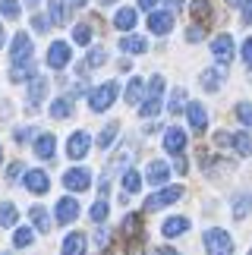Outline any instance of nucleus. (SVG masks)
<instances>
[{
  "instance_id": "1",
  "label": "nucleus",
  "mask_w": 252,
  "mask_h": 255,
  "mask_svg": "<svg viewBox=\"0 0 252 255\" xmlns=\"http://www.w3.org/2000/svg\"><path fill=\"white\" fill-rule=\"evenodd\" d=\"M9 63H13V70H9V79L13 82H25L28 76H32V38L25 32H19L13 38V47H9Z\"/></svg>"
},
{
  "instance_id": "2",
  "label": "nucleus",
  "mask_w": 252,
  "mask_h": 255,
  "mask_svg": "<svg viewBox=\"0 0 252 255\" xmlns=\"http://www.w3.org/2000/svg\"><path fill=\"white\" fill-rule=\"evenodd\" d=\"M161 98H164V76H151L148 82V98L139 104V114L145 120H151V117L161 114Z\"/></svg>"
},
{
  "instance_id": "3",
  "label": "nucleus",
  "mask_w": 252,
  "mask_h": 255,
  "mask_svg": "<svg viewBox=\"0 0 252 255\" xmlns=\"http://www.w3.org/2000/svg\"><path fill=\"white\" fill-rule=\"evenodd\" d=\"M205 252L208 255H234V240H230V233L221 230V227L205 230Z\"/></svg>"
},
{
  "instance_id": "4",
  "label": "nucleus",
  "mask_w": 252,
  "mask_h": 255,
  "mask_svg": "<svg viewBox=\"0 0 252 255\" xmlns=\"http://www.w3.org/2000/svg\"><path fill=\"white\" fill-rule=\"evenodd\" d=\"M114 98H117V82H104V85H98L89 95V107L95 114H101V111H108V107L114 104Z\"/></svg>"
},
{
  "instance_id": "5",
  "label": "nucleus",
  "mask_w": 252,
  "mask_h": 255,
  "mask_svg": "<svg viewBox=\"0 0 252 255\" xmlns=\"http://www.w3.org/2000/svg\"><path fill=\"white\" fill-rule=\"evenodd\" d=\"M180 195H183L180 186H164L161 192H154V195L145 199V211H158V208H164V205H173Z\"/></svg>"
},
{
  "instance_id": "6",
  "label": "nucleus",
  "mask_w": 252,
  "mask_h": 255,
  "mask_svg": "<svg viewBox=\"0 0 252 255\" xmlns=\"http://www.w3.org/2000/svg\"><path fill=\"white\" fill-rule=\"evenodd\" d=\"M89 183H92V173L85 170V167H73V170L63 173V186L70 192H85V189H89Z\"/></svg>"
},
{
  "instance_id": "7",
  "label": "nucleus",
  "mask_w": 252,
  "mask_h": 255,
  "mask_svg": "<svg viewBox=\"0 0 252 255\" xmlns=\"http://www.w3.org/2000/svg\"><path fill=\"white\" fill-rule=\"evenodd\" d=\"M211 54H215V60L221 66H227L230 60H234V38H230V35H218L215 41H211Z\"/></svg>"
},
{
  "instance_id": "8",
  "label": "nucleus",
  "mask_w": 252,
  "mask_h": 255,
  "mask_svg": "<svg viewBox=\"0 0 252 255\" xmlns=\"http://www.w3.org/2000/svg\"><path fill=\"white\" fill-rule=\"evenodd\" d=\"M148 28L154 35H167L173 28V13L170 9H151L148 13Z\"/></svg>"
},
{
  "instance_id": "9",
  "label": "nucleus",
  "mask_w": 252,
  "mask_h": 255,
  "mask_svg": "<svg viewBox=\"0 0 252 255\" xmlns=\"http://www.w3.org/2000/svg\"><path fill=\"white\" fill-rule=\"evenodd\" d=\"M22 186H25L28 192H35V195H44L47 189H51V180H47V173H44V170H25Z\"/></svg>"
},
{
  "instance_id": "10",
  "label": "nucleus",
  "mask_w": 252,
  "mask_h": 255,
  "mask_svg": "<svg viewBox=\"0 0 252 255\" xmlns=\"http://www.w3.org/2000/svg\"><path fill=\"white\" fill-rule=\"evenodd\" d=\"M66 63H70V44L54 41L51 47H47V66H51V70H63Z\"/></svg>"
},
{
  "instance_id": "11",
  "label": "nucleus",
  "mask_w": 252,
  "mask_h": 255,
  "mask_svg": "<svg viewBox=\"0 0 252 255\" xmlns=\"http://www.w3.org/2000/svg\"><path fill=\"white\" fill-rule=\"evenodd\" d=\"M89 145H92V139H89V132H73L70 135V145H66V154H70L73 161H79V158H85L89 154Z\"/></svg>"
},
{
  "instance_id": "12",
  "label": "nucleus",
  "mask_w": 252,
  "mask_h": 255,
  "mask_svg": "<svg viewBox=\"0 0 252 255\" xmlns=\"http://www.w3.org/2000/svg\"><path fill=\"white\" fill-rule=\"evenodd\" d=\"M164 148L170 154H183L186 151V132H183L180 126H170V129L164 132Z\"/></svg>"
},
{
  "instance_id": "13",
  "label": "nucleus",
  "mask_w": 252,
  "mask_h": 255,
  "mask_svg": "<svg viewBox=\"0 0 252 255\" xmlns=\"http://www.w3.org/2000/svg\"><path fill=\"white\" fill-rule=\"evenodd\" d=\"M79 218V202L73 199V195H66V199L57 202V224H73Z\"/></svg>"
},
{
  "instance_id": "14",
  "label": "nucleus",
  "mask_w": 252,
  "mask_h": 255,
  "mask_svg": "<svg viewBox=\"0 0 252 255\" xmlns=\"http://www.w3.org/2000/svg\"><path fill=\"white\" fill-rule=\"evenodd\" d=\"M35 154L41 161H51L54 154H57V139L51 132H38V139H35Z\"/></svg>"
},
{
  "instance_id": "15",
  "label": "nucleus",
  "mask_w": 252,
  "mask_h": 255,
  "mask_svg": "<svg viewBox=\"0 0 252 255\" xmlns=\"http://www.w3.org/2000/svg\"><path fill=\"white\" fill-rule=\"evenodd\" d=\"M186 117H189V126H192L196 132H205V126H208V111H205L199 101H192V104L186 107Z\"/></svg>"
},
{
  "instance_id": "16",
  "label": "nucleus",
  "mask_w": 252,
  "mask_h": 255,
  "mask_svg": "<svg viewBox=\"0 0 252 255\" xmlns=\"http://www.w3.org/2000/svg\"><path fill=\"white\" fill-rule=\"evenodd\" d=\"M60 255H85V233H79V230L66 233V240H63V249H60Z\"/></svg>"
},
{
  "instance_id": "17",
  "label": "nucleus",
  "mask_w": 252,
  "mask_h": 255,
  "mask_svg": "<svg viewBox=\"0 0 252 255\" xmlns=\"http://www.w3.org/2000/svg\"><path fill=\"white\" fill-rule=\"evenodd\" d=\"M224 76H227V66H211V70L202 73V88H205V92H218Z\"/></svg>"
},
{
  "instance_id": "18",
  "label": "nucleus",
  "mask_w": 252,
  "mask_h": 255,
  "mask_svg": "<svg viewBox=\"0 0 252 255\" xmlns=\"http://www.w3.org/2000/svg\"><path fill=\"white\" fill-rule=\"evenodd\" d=\"M44 95H47V79H44V76H35L32 85H28V107L35 111V107L44 101Z\"/></svg>"
},
{
  "instance_id": "19",
  "label": "nucleus",
  "mask_w": 252,
  "mask_h": 255,
  "mask_svg": "<svg viewBox=\"0 0 252 255\" xmlns=\"http://www.w3.org/2000/svg\"><path fill=\"white\" fill-rule=\"evenodd\" d=\"M120 51L123 54H145V51H148V41L139 38V35H123L120 38Z\"/></svg>"
},
{
  "instance_id": "20",
  "label": "nucleus",
  "mask_w": 252,
  "mask_h": 255,
  "mask_svg": "<svg viewBox=\"0 0 252 255\" xmlns=\"http://www.w3.org/2000/svg\"><path fill=\"white\" fill-rule=\"evenodd\" d=\"M135 22H139V16H135V9L132 6H123L117 16H114V25L120 28V32H132Z\"/></svg>"
},
{
  "instance_id": "21",
  "label": "nucleus",
  "mask_w": 252,
  "mask_h": 255,
  "mask_svg": "<svg viewBox=\"0 0 252 255\" xmlns=\"http://www.w3.org/2000/svg\"><path fill=\"white\" fill-rule=\"evenodd\" d=\"M186 230H189V218H167V221H164V227H161V233L167 240L180 237V233H186Z\"/></svg>"
},
{
  "instance_id": "22",
  "label": "nucleus",
  "mask_w": 252,
  "mask_h": 255,
  "mask_svg": "<svg viewBox=\"0 0 252 255\" xmlns=\"http://www.w3.org/2000/svg\"><path fill=\"white\" fill-rule=\"evenodd\" d=\"M167 176H170V167L164 161H151L148 164V183L151 186H164V183H167Z\"/></svg>"
},
{
  "instance_id": "23",
  "label": "nucleus",
  "mask_w": 252,
  "mask_h": 255,
  "mask_svg": "<svg viewBox=\"0 0 252 255\" xmlns=\"http://www.w3.org/2000/svg\"><path fill=\"white\" fill-rule=\"evenodd\" d=\"M47 16H51L57 25H66V22H70V9H66L63 0H47Z\"/></svg>"
},
{
  "instance_id": "24",
  "label": "nucleus",
  "mask_w": 252,
  "mask_h": 255,
  "mask_svg": "<svg viewBox=\"0 0 252 255\" xmlns=\"http://www.w3.org/2000/svg\"><path fill=\"white\" fill-rule=\"evenodd\" d=\"M70 114H73V98H70V95L57 98V101L51 104V117H54V120H66Z\"/></svg>"
},
{
  "instance_id": "25",
  "label": "nucleus",
  "mask_w": 252,
  "mask_h": 255,
  "mask_svg": "<svg viewBox=\"0 0 252 255\" xmlns=\"http://www.w3.org/2000/svg\"><path fill=\"white\" fill-rule=\"evenodd\" d=\"M230 145H234L237 154H243V158L252 154V135L249 132H234V135H230Z\"/></svg>"
},
{
  "instance_id": "26",
  "label": "nucleus",
  "mask_w": 252,
  "mask_h": 255,
  "mask_svg": "<svg viewBox=\"0 0 252 255\" xmlns=\"http://www.w3.org/2000/svg\"><path fill=\"white\" fill-rule=\"evenodd\" d=\"M28 218H32V224L41 233L51 230V218H47V208H41V205H35V208H28Z\"/></svg>"
},
{
  "instance_id": "27",
  "label": "nucleus",
  "mask_w": 252,
  "mask_h": 255,
  "mask_svg": "<svg viewBox=\"0 0 252 255\" xmlns=\"http://www.w3.org/2000/svg\"><path fill=\"white\" fill-rule=\"evenodd\" d=\"M117 132H120V123H117V120L108 123V126L101 129V135H98V148H101V151H104V148H111L114 139H117Z\"/></svg>"
},
{
  "instance_id": "28",
  "label": "nucleus",
  "mask_w": 252,
  "mask_h": 255,
  "mask_svg": "<svg viewBox=\"0 0 252 255\" xmlns=\"http://www.w3.org/2000/svg\"><path fill=\"white\" fill-rule=\"evenodd\" d=\"M249 211H252V192L237 195V199H234V218H237V221H243Z\"/></svg>"
},
{
  "instance_id": "29",
  "label": "nucleus",
  "mask_w": 252,
  "mask_h": 255,
  "mask_svg": "<svg viewBox=\"0 0 252 255\" xmlns=\"http://www.w3.org/2000/svg\"><path fill=\"white\" fill-rule=\"evenodd\" d=\"M16 218H19L16 205L13 202H0V227H13Z\"/></svg>"
},
{
  "instance_id": "30",
  "label": "nucleus",
  "mask_w": 252,
  "mask_h": 255,
  "mask_svg": "<svg viewBox=\"0 0 252 255\" xmlns=\"http://www.w3.org/2000/svg\"><path fill=\"white\" fill-rule=\"evenodd\" d=\"M142 88H145V82L142 79H129V85H126V104H142Z\"/></svg>"
},
{
  "instance_id": "31",
  "label": "nucleus",
  "mask_w": 252,
  "mask_h": 255,
  "mask_svg": "<svg viewBox=\"0 0 252 255\" xmlns=\"http://www.w3.org/2000/svg\"><path fill=\"white\" fill-rule=\"evenodd\" d=\"M186 92H183V88H177V92H173L170 95V104H167V114H173V117H177L180 111H186Z\"/></svg>"
},
{
  "instance_id": "32",
  "label": "nucleus",
  "mask_w": 252,
  "mask_h": 255,
  "mask_svg": "<svg viewBox=\"0 0 252 255\" xmlns=\"http://www.w3.org/2000/svg\"><path fill=\"white\" fill-rule=\"evenodd\" d=\"M139 189H142L139 173H135V170H126V173H123V192H126V195H135Z\"/></svg>"
},
{
  "instance_id": "33",
  "label": "nucleus",
  "mask_w": 252,
  "mask_h": 255,
  "mask_svg": "<svg viewBox=\"0 0 252 255\" xmlns=\"http://www.w3.org/2000/svg\"><path fill=\"white\" fill-rule=\"evenodd\" d=\"M32 240H35L32 227H19V230L13 233V246H16V249H25V246H32Z\"/></svg>"
},
{
  "instance_id": "34",
  "label": "nucleus",
  "mask_w": 252,
  "mask_h": 255,
  "mask_svg": "<svg viewBox=\"0 0 252 255\" xmlns=\"http://www.w3.org/2000/svg\"><path fill=\"white\" fill-rule=\"evenodd\" d=\"M101 63H108V51H104V47H92L89 60H85V70H95V66H101Z\"/></svg>"
},
{
  "instance_id": "35",
  "label": "nucleus",
  "mask_w": 252,
  "mask_h": 255,
  "mask_svg": "<svg viewBox=\"0 0 252 255\" xmlns=\"http://www.w3.org/2000/svg\"><path fill=\"white\" fill-rule=\"evenodd\" d=\"M73 41L79 44V47H89V41H92V28L85 25V22L76 25V28H73Z\"/></svg>"
},
{
  "instance_id": "36",
  "label": "nucleus",
  "mask_w": 252,
  "mask_h": 255,
  "mask_svg": "<svg viewBox=\"0 0 252 255\" xmlns=\"http://www.w3.org/2000/svg\"><path fill=\"white\" fill-rule=\"evenodd\" d=\"M192 16H196L199 22H205V19L211 16V3L208 0H192Z\"/></svg>"
},
{
  "instance_id": "37",
  "label": "nucleus",
  "mask_w": 252,
  "mask_h": 255,
  "mask_svg": "<svg viewBox=\"0 0 252 255\" xmlns=\"http://www.w3.org/2000/svg\"><path fill=\"white\" fill-rule=\"evenodd\" d=\"M108 211H111V208H108V202L98 199V202L92 205V211H89V214H92V221H95V224H101V221H108Z\"/></svg>"
},
{
  "instance_id": "38",
  "label": "nucleus",
  "mask_w": 252,
  "mask_h": 255,
  "mask_svg": "<svg viewBox=\"0 0 252 255\" xmlns=\"http://www.w3.org/2000/svg\"><path fill=\"white\" fill-rule=\"evenodd\" d=\"M234 114H237V120L243 123V126H252V104L249 101H240Z\"/></svg>"
},
{
  "instance_id": "39",
  "label": "nucleus",
  "mask_w": 252,
  "mask_h": 255,
  "mask_svg": "<svg viewBox=\"0 0 252 255\" xmlns=\"http://www.w3.org/2000/svg\"><path fill=\"white\" fill-rule=\"evenodd\" d=\"M123 230H126V233H135V237H139V233H142V218H139V214H129V218L123 221Z\"/></svg>"
},
{
  "instance_id": "40",
  "label": "nucleus",
  "mask_w": 252,
  "mask_h": 255,
  "mask_svg": "<svg viewBox=\"0 0 252 255\" xmlns=\"http://www.w3.org/2000/svg\"><path fill=\"white\" fill-rule=\"evenodd\" d=\"M0 13H3L6 19H16L19 16V3L16 0H0Z\"/></svg>"
},
{
  "instance_id": "41",
  "label": "nucleus",
  "mask_w": 252,
  "mask_h": 255,
  "mask_svg": "<svg viewBox=\"0 0 252 255\" xmlns=\"http://www.w3.org/2000/svg\"><path fill=\"white\" fill-rule=\"evenodd\" d=\"M95 243H98L101 249H108V246H111V233H108V230H98V233H95Z\"/></svg>"
},
{
  "instance_id": "42",
  "label": "nucleus",
  "mask_w": 252,
  "mask_h": 255,
  "mask_svg": "<svg viewBox=\"0 0 252 255\" xmlns=\"http://www.w3.org/2000/svg\"><path fill=\"white\" fill-rule=\"evenodd\" d=\"M202 35H205V28H202V25H196V28H189V32H186L189 41H202Z\"/></svg>"
},
{
  "instance_id": "43",
  "label": "nucleus",
  "mask_w": 252,
  "mask_h": 255,
  "mask_svg": "<svg viewBox=\"0 0 252 255\" xmlns=\"http://www.w3.org/2000/svg\"><path fill=\"white\" fill-rule=\"evenodd\" d=\"M173 170H177V173H186V170H189V164H186V158H183V154H177V161H173Z\"/></svg>"
},
{
  "instance_id": "44",
  "label": "nucleus",
  "mask_w": 252,
  "mask_h": 255,
  "mask_svg": "<svg viewBox=\"0 0 252 255\" xmlns=\"http://www.w3.org/2000/svg\"><path fill=\"white\" fill-rule=\"evenodd\" d=\"M243 60L252 66V38H246V41H243Z\"/></svg>"
},
{
  "instance_id": "45",
  "label": "nucleus",
  "mask_w": 252,
  "mask_h": 255,
  "mask_svg": "<svg viewBox=\"0 0 252 255\" xmlns=\"http://www.w3.org/2000/svg\"><path fill=\"white\" fill-rule=\"evenodd\" d=\"M32 25H35V32H47V19H44V16H35Z\"/></svg>"
},
{
  "instance_id": "46",
  "label": "nucleus",
  "mask_w": 252,
  "mask_h": 255,
  "mask_svg": "<svg viewBox=\"0 0 252 255\" xmlns=\"http://www.w3.org/2000/svg\"><path fill=\"white\" fill-rule=\"evenodd\" d=\"M243 22H252V0H243Z\"/></svg>"
},
{
  "instance_id": "47",
  "label": "nucleus",
  "mask_w": 252,
  "mask_h": 255,
  "mask_svg": "<svg viewBox=\"0 0 252 255\" xmlns=\"http://www.w3.org/2000/svg\"><path fill=\"white\" fill-rule=\"evenodd\" d=\"M19 173H22V164H9V170H6V176H9V180H16Z\"/></svg>"
},
{
  "instance_id": "48",
  "label": "nucleus",
  "mask_w": 252,
  "mask_h": 255,
  "mask_svg": "<svg viewBox=\"0 0 252 255\" xmlns=\"http://www.w3.org/2000/svg\"><path fill=\"white\" fill-rule=\"evenodd\" d=\"M139 6H142V9H148V13H151V9L158 6V0H139Z\"/></svg>"
},
{
  "instance_id": "49",
  "label": "nucleus",
  "mask_w": 252,
  "mask_h": 255,
  "mask_svg": "<svg viewBox=\"0 0 252 255\" xmlns=\"http://www.w3.org/2000/svg\"><path fill=\"white\" fill-rule=\"evenodd\" d=\"M28 135H32V129H16V142H25Z\"/></svg>"
},
{
  "instance_id": "50",
  "label": "nucleus",
  "mask_w": 252,
  "mask_h": 255,
  "mask_svg": "<svg viewBox=\"0 0 252 255\" xmlns=\"http://www.w3.org/2000/svg\"><path fill=\"white\" fill-rule=\"evenodd\" d=\"M167 6H170V13H177V9H183V0H167Z\"/></svg>"
},
{
  "instance_id": "51",
  "label": "nucleus",
  "mask_w": 252,
  "mask_h": 255,
  "mask_svg": "<svg viewBox=\"0 0 252 255\" xmlns=\"http://www.w3.org/2000/svg\"><path fill=\"white\" fill-rule=\"evenodd\" d=\"M154 255H180L177 249H154Z\"/></svg>"
},
{
  "instance_id": "52",
  "label": "nucleus",
  "mask_w": 252,
  "mask_h": 255,
  "mask_svg": "<svg viewBox=\"0 0 252 255\" xmlns=\"http://www.w3.org/2000/svg\"><path fill=\"white\" fill-rule=\"evenodd\" d=\"M3 41H6V35H3V25H0V47H3Z\"/></svg>"
},
{
  "instance_id": "53",
  "label": "nucleus",
  "mask_w": 252,
  "mask_h": 255,
  "mask_svg": "<svg viewBox=\"0 0 252 255\" xmlns=\"http://www.w3.org/2000/svg\"><path fill=\"white\" fill-rule=\"evenodd\" d=\"M111 3H117V0H101V6H111Z\"/></svg>"
},
{
  "instance_id": "54",
  "label": "nucleus",
  "mask_w": 252,
  "mask_h": 255,
  "mask_svg": "<svg viewBox=\"0 0 252 255\" xmlns=\"http://www.w3.org/2000/svg\"><path fill=\"white\" fill-rule=\"evenodd\" d=\"M73 3H79V6H85V0H73Z\"/></svg>"
},
{
  "instance_id": "55",
  "label": "nucleus",
  "mask_w": 252,
  "mask_h": 255,
  "mask_svg": "<svg viewBox=\"0 0 252 255\" xmlns=\"http://www.w3.org/2000/svg\"><path fill=\"white\" fill-rule=\"evenodd\" d=\"M227 3H243V0H227Z\"/></svg>"
},
{
  "instance_id": "56",
  "label": "nucleus",
  "mask_w": 252,
  "mask_h": 255,
  "mask_svg": "<svg viewBox=\"0 0 252 255\" xmlns=\"http://www.w3.org/2000/svg\"><path fill=\"white\" fill-rule=\"evenodd\" d=\"M0 161H3V148H0Z\"/></svg>"
},
{
  "instance_id": "57",
  "label": "nucleus",
  "mask_w": 252,
  "mask_h": 255,
  "mask_svg": "<svg viewBox=\"0 0 252 255\" xmlns=\"http://www.w3.org/2000/svg\"><path fill=\"white\" fill-rule=\"evenodd\" d=\"M28 3H38V0H28Z\"/></svg>"
},
{
  "instance_id": "58",
  "label": "nucleus",
  "mask_w": 252,
  "mask_h": 255,
  "mask_svg": "<svg viewBox=\"0 0 252 255\" xmlns=\"http://www.w3.org/2000/svg\"><path fill=\"white\" fill-rule=\"evenodd\" d=\"M249 255H252V249H249Z\"/></svg>"
}]
</instances>
